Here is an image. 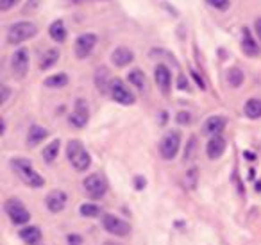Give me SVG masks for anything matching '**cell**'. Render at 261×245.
Returning <instances> with one entry per match:
<instances>
[{
	"label": "cell",
	"mask_w": 261,
	"mask_h": 245,
	"mask_svg": "<svg viewBox=\"0 0 261 245\" xmlns=\"http://www.w3.org/2000/svg\"><path fill=\"white\" fill-rule=\"evenodd\" d=\"M11 166L13 170L16 172V176L31 188H41L45 184V179L40 176V174L34 170L33 163L29 159H23V158H16L11 161Z\"/></svg>",
	"instance_id": "cell-1"
},
{
	"label": "cell",
	"mask_w": 261,
	"mask_h": 245,
	"mask_svg": "<svg viewBox=\"0 0 261 245\" xmlns=\"http://www.w3.org/2000/svg\"><path fill=\"white\" fill-rule=\"evenodd\" d=\"M66 156H68V161L77 172H84V170L90 168L91 158L90 152L84 149V145L79 140H70L66 145Z\"/></svg>",
	"instance_id": "cell-2"
},
{
	"label": "cell",
	"mask_w": 261,
	"mask_h": 245,
	"mask_svg": "<svg viewBox=\"0 0 261 245\" xmlns=\"http://www.w3.org/2000/svg\"><path fill=\"white\" fill-rule=\"evenodd\" d=\"M38 33V27L33 22H16L8 29V41L11 45H18L23 41L34 38Z\"/></svg>",
	"instance_id": "cell-3"
},
{
	"label": "cell",
	"mask_w": 261,
	"mask_h": 245,
	"mask_svg": "<svg viewBox=\"0 0 261 245\" xmlns=\"http://www.w3.org/2000/svg\"><path fill=\"white\" fill-rule=\"evenodd\" d=\"M4 209L9 218H11V222L16 224V226H23V224H27L31 220L29 209H27L18 199H9V201H6Z\"/></svg>",
	"instance_id": "cell-4"
},
{
	"label": "cell",
	"mask_w": 261,
	"mask_h": 245,
	"mask_svg": "<svg viewBox=\"0 0 261 245\" xmlns=\"http://www.w3.org/2000/svg\"><path fill=\"white\" fill-rule=\"evenodd\" d=\"M181 147V134L179 131H168L160 141V154L163 159H174Z\"/></svg>",
	"instance_id": "cell-5"
},
{
	"label": "cell",
	"mask_w": 261,
	"mask_h": 245,
	"mask_svg": "<svg viewBox=\"0 0 261 245\" xmlns=\"http://www.w3.org/2000/svg\"><path fill=\"white\" fill-rule=\"evenodd\" d=\"M109 95H111V99L115 102H118V104L122 106H130L135 104V95H133V91L129 90V88L123 84V81L120 79H111V84H109Z\"/></svg>",
	"instance_id": "cell-6"
},
{
	"label": "cell",
	"mask_w": 261,
	"mask_h": 245,
	"mask_svg": "<svg viewBox=\"0 0 261 245\" xmlns=\"http://www.w3.org/2000/svg\"><path fill=\"white\" fill-rule=\"evenodd\" d=\"M83 186L91 199H100V197H104L106 191H108V181H106L104 176H100V174H91V176H88L86 179H84Z\"/></svg>",
	"instance_id": "cell-7"
},
{
	"label": "cell",
	"mask_w": 261,
	"mask_h": 245,
	"mask_svg": "<svg viewBox=\"0 0 261 245\" xmlns=\"http://www.w3.org/2000/svg\"><path fill=\"white\" fill-rule=\"evenodd\" d=\"M102 227L109 234H115V236H129L130 234L129 224L115 215H102Z\"/></svg>",
	"instance_id": "cell-8"
},
{
	"label": "cell",
	"mask_w": 261,
	"mask_h": 245,
	"mask_svg": "<svg viewBox=\"0 0 261 245\" xmlns=\"http://www.w3.org/2000/svg\"><path fill=\"white\" fill-rule=\"evenodd\" d=\"M11 70L18 79H23L29 72V52L27 48H18L11 58Z\"/></svg>",
	"instance_id": "cell-9"
},
{
	"label": "cell",
	"mask_w": 261,
	"mask_h": 245,
	"mask_svg": "<svg viewBox=\"0 0 261 245\" xmlns=\"http://www.w3.org/2000/svg\"><path fill=\"white\" fill-rule=\"evenodd\" d=\"M95 45H97V36L91 33L81 34L79 38L75 40V56L79 59H84L93 52Z\"/></svg>",
	"instance_id": "cell-10"
},
{
	"label": "cell",
	"mask_w": 261,
	"mask_h": 245,
	"mask_svg": "<svg viewBox=\"0 0 261 245\" xmlns=\"http://www.w3.org/2000/svg\"><path fill=\"white\" fill-rule=\"evenodd\" d=\"M68 120L73 127H79V129L88 124V120H90V111H88V104L83 101V99H79V101L75 102V108H73V111Z\"/></svg>",
	"instance_id": "cell-11"
},
{
	"label": "cell",
	"mask_w": 261,
	"mask_h": 245,
	"mask_svg": "<svg viewBox=\"0 0 261 245\" xmlns=\"http://www.w3.org/2000/svg\"><path fill=\"white\" fill-rule=\"evenodd\" d=\"M154 79H156V84L160 86V90L163 91L165 95L170 91V84H172V74L168 70V66L165 65H158L154 68Z\"/></svg>",
	"instance_id": "cell-12"
},
{
	"label": "cell",
	"mask_w": 261,
	"mask_h": 245,
	"mask_svg": "<svg viewBox=\"0 0 261 245\" xmlns=\"http://www.w3.org/2000/svg\"><path fill=\"white\" fill-rule=\"evenodd\" d=\"M66 201H68V197H66L65 191L61 190H54L50 191V193L47 195V199H45V202H47V208L50 209L52 213H59L65 209L66 206Z\"/></svg>",
	"instance_id": "cell-13"
},
{
	"label": "cell",
	"mask_w": 261,
	"mask_h": 245,
	"mask_svg": "<svg viewBox=\"0 0 261 245\" xmlns=\"http://www.w3.org/2000/svg\"><path fill=\"white\" fill-rule=\"evenodd\" d=\"M225 145H227V143H225L224 136H220V134L213 136L210 141H207V147H206L207 158H210V159H218L225 152Z\"/></svg>",
	"instance_id": "cell-14"
},
{
	"label": "cell",
	"mask_w": 261,
	"mask_h": 245,
	"mask_svg": "<svg viewBox=\"0 0 261 245\" xmlns=\"http://www.w3.org/2000/svg\"><path fill=\"white\" fill-rule=\"evenodd\" d=\"M133 59H135V54L127 47L115 48L111 54V61H113V65H116V66H127L129 63H133Z\"/></svg>",
	"instance_id": "cell-15"
},
{
	"label": "cell",
	"mask_w": 261,
	"mask_h": 245,
	"mask_svg": "<svg viewBox=\"0 0 261 245\" xmlns=\"http://www.w3.org/2000/svg\"><path fill=\"white\" fill-rule=\"evenodd\" d=\"M225 127V118L224 116H210V118L204 122V133L210 134V136H217V134H220L222 131H224Z\"/></svg>",
	"instance_id": "cell-16"
},
{
	"label": "cell",
	"mask_w": 261,
	"mask_h": 245,
	"mask_svg": "<svg viewBox=\"0 0 261 245\" xmlns=\"http://www.w3.org/2000/svg\"><path fill=\"white\" fill-rule=\"evenodd\" d=\"M242 51L245 52L247 56H250V58H254V56H257L259 54V47H257V43L254 41V38H252V34H250V31L247 29H243L242 31Z\"/></svg>",
	"instance_id": "cell-17"
},
{
	"label": "cell",
	"mask_w": 261,
	"mask_h": 245,
	"mask_svg": "<svg viewBox=\"0 0 261 245\" xmlns=\"http://www.w3.org/2000/svg\"><path fill=\"white\" fill-rule=\"evenodd\" d=\"M20 238L29 245H38L41 241V231L38 226H27L20 229Z\"/></svg>",
	"instance_id": "cell-18"
},
{
	"label": "cell",
	"mask_w": 261,
	"mask_h": 245,
	"mask_svg": "<svg viewBox=\"0 0 261 245\" xmlns=\"http://www.w3.org/2000/svg\"><path fill=\"white\" fill-rule=\"evenodd\" d=\"M48 136V131L43 129V127L40 126H33L29 129V134H27V145L29 147H36L40 141H43L45 138Z\"/></svg>",
	"instance_id": "cell-19"
},
{
	"label": "cell",
	"mask_w": 261,
	"mask_h": 245,
	"mask_svg": "<svg viewBox=\"0 0 261 245\" xmlns=\"http://www.w3.org/2000/svg\"><path fill=\"white\" fill-rule=\"evenodd\" d=\"M59 59V51L58 48H48L47 52H43L40 59V68L41 70H48L50 66H54Z\"/></svg>",
	"instance_id": "cell-20"
},
{
	"label": "cell",
	"mask_w": 261,
	"mask_h": 245,
	"mask_svg": "<svg viewBox=\"0 0 261 245\" xmlns=\"http://www.w3.org/2000/svg\"><path fill=\"white\" fill-rule=\"evenodd\" d=\"M245 115L249 116L250 120H257L261 118V101L259 99H249L245 102Z\"/></svg>",
	"instance_id": "cell-21"
},
{
	"label": "cell",
	"mask_w": 261,
	"mask_h": 245,
	"mask_svg": "<svg viewBox=\"0 0 261 245\" xmlns=\"http://www.w3.org/2000/svg\"><path fill=\"white\" fill-rule=\"evenodd\" d=\"M48 33H50L52 40L58 41V43H63V41L66 40V29H65L63 20H56V22L50 26V29H48Z\"/></svg>",
	"instance_id": "cell-22"
},
{
	"label": "cell",
	"mask_w": 261,
	"mask_h": 245,
	"mask_svg": "<svg viewBox=\"0 0 261 245\" xmlns=\"http://www.w3.org/2000/svg\"><path fill=\"white\" fill-rule=\"evenodd\" d=\"M127 79H129V83L133 84L135 88H138V90H145V74L142 72V70H133V72H129V76H127Z\"/></svg>",
	"instance_id": "cell-23"
},
{
	"label": "cell",
	"mask_w": 261,
	"mask_h": 245,
	"mask_svg": "<svg viewBox=\"0 0 261 245\" xmlns=\"http://www.w3.org/2000/svg\"><path fill=\"white\" fill-rule=\"evenodd\" d=\"M95 83H97V88L100 91H108L109 90V84H111L108 70H106V68H98L97 70V76H95Z\"/></svg>",
	"instance_id": "cell-24"
},
{
	"label": "cell",
	"mask_w": 261,
	"mask_h": 245,
	"mask_svg": "<svg viewBox=\"0 0 261 245\" xmlns=\"http://www.w3.org/2000/svg\"><path fill=\"white\" fill-rule=\"evenodd\" d=\"M59 147H61V143H59V140H54L50 141V143L47 145V147L43 149V159L47 163H52L56 158H58L59 154Z\"/></svg>",
	"instance_id": "cell-25"
},
{
	"label": "cell",
	"mask_w": 261,
	"mask_h": 245,
	"mask_svg": "<svg viewBox=\"0 0 261 245\" xmlns=\"http://www.w3.org/2000/svg\"><path fill=\"white\" fill-rule=\"evenodd\" d=\"M68 84V76L66 74H56L45 79V86L47 88H63Z\"/></svg>",
	"instance_id": "cell-26"
},
{
	"label": "cell",
	"mask_w": 261,
	"mask_h": 245,
	"mask_svg": "<svg viewBox=\"0 0 261 245\" xmlns=\"http://www.w3.org/2000/svg\"><path fill=\"white\" fill-rule=\"evenodd\" d=\"M243 79H245V76H243V72L240 68H229L227 70V83L231 84L232 88L242 86Z\"/></svg>",
	"instance_id": "cell-27"
},
{
	"label": "cell",
	"mask_w": 261,
	"mask_h": 245,
	"mask_svg": "<svg viewBox=\"0 0 261 245\" xmlns=\"http://www.w3.org/2000/svg\"><path fill=\"white\" fill-rule=\"evenodd\" d=\"M197 181H199V170H197L195 166H192V168H190L188 172H186L185 183H186V186H188L190 190H195Z\"/></svg>",
	"instance_id": "cell-28"
},
{
	"label": "cell",
	"mask_w": 261,
	"mask_h": 245,
	"mask_svg": "<svg viewBox=\"0 0 261 245\" xmlns=\"http://www.w3.org/2000/svg\"><path fill=\"white\" fill-rule=\"evenodd\" d=\"M195 152H197V138L192 136L185 149V161H192V159L195 158Z\"/></svg>",
	"instance_id": "cell-29"
},
{
	"label": "cell",
	"mask_w": 261,
	"mask_h": 245,
	"mask_svg": "<svg viewBox=\"0 0 261 245\" xmlns=\"http://www.w3.org/2000/svg\"><path fill=\"white\" fill-rule=\"evenodd\" d=\"M81 215L93 218V216L100 215V208H98L97 204H83V206H81Z\"/></svg>",
	"instance_id": "cell-30"
},
{
	"label": "cell",
	"mask_w": 261,
	"mask_h": 245,
	"mask_svg": "<svg viewBox=\"0 0 261 245\" xmlns=\"http://www.w3.org/2000/svg\"><path fill=\"white\" fill-rule=\"evenodd\" d=\"M206 2L211 6V8L220 9V11H225V9H229V6H231L229 0H206Z\"/></svg>",
	"instance_id": "cell-31"
},
{
	"label": "cell",
	"mask_w": 261,
	"mask_h": 245,
	"mask_svg": "<svg viewBox=\"0 0 261 245\" xmlns=\"http://www.w3.org/2000/svg\"><path fill=\"white\" fill-rule=\"evenodd\" d=\"M20 0H0V9L2 11H9L11 8H15Z\"/></svg>",
	"instance_id": "cell-32"
},
{
	"label": "cell",
	"mask_w": 261,
	"mask_h": 245,
	"mask_svg": "<svg viewBox=\"0 0 261 245\" xmlns=\"http://www.w3.org/2000/svg\"><path fill=\"white\" fill-rule=\"evenodd\" d=\"M190 120H192V116H190V113H177V122L179 124H190Z\"/></svg>",
	"instance_id": "cell-33"
},
{
	"label": "cell",
	"mask_w": 261,
	"mask_h": 245,
	"mask_svg": "<svg viewBox=\"0 0 261 245\" xmlns=\"http://www.w3.org/2000/svg\"><path fill=\"white\" fill-rule=\"evenodd\" d=\"M68 245H83V238H81L79 234H70Z\"/></svg>",
	"instance_id": "cell-34"
},
{
	"label": "cell",
	"mask_w": 261,
	"mask_h": 245,
	"mask_svg": "<svg viewBox=\"0 0 261 245\" xmlns=\"http://www.w3.org/2000/svg\"><path fill=\"white\" fill-rule=\"evenodd\" d=\"M177 86H179V90H188V81H186L185 76H179Z\"/></svg>",
	"instance_id": "cell-35"
},
{
	"label": "cell",
	"mask_w": 261,
	"mask_h": 245,
	"mask_svg": "<svg viewBox=\"0 0 261 245\" xmlns=\"http://www.w3.org/2000/svg\"><path fill=\"white\" fill-rule=\"evenodd\" d=\"M8 97H9V88L8 86H2V104H6L8 102Z\"/></svg>",
	"instance_id": "cell-36"
},
{
	"label": "cell",
	"mask_w": 261,
	"mask_h": 245,
	"mask_svg": "<svg viewBox=\"0 0 261 245\" xmlns=\"http://www.w3.org/2000/svg\"><path fill=\"white\" fill-rule=\"evenodd\" d=\"M192 76H193V79L197 81V84H199V86H200V90H204V88H206V86H204L202 77H199V74H197V72H192Z\"/></svg>",
	"instance_id": "cell-37"
},
{
	"label": "cell",
	"mask_w": 261,
	"mask_h": 245,
	"mask_svg": "<svg viewBox=\"0 0 261 245\" xmlns=\"http://www.w3.org/2000/svg\"><path fill=\"white\" fill-rule=\"evenodd\" d=\"M66 2L73 6H83V4H88V2H95V0H66Z\"/></svg>",
	"instance_id": "cell-38"
},
{
	"label": "cell",
	"mask_w": 261,
	"mask_h": 245,
	"mask_svg": "<svg viewBox=\"0 0 261 245\" xmlns=\"http://www.w3.org/2000/svg\"><path fill=\"white\" fill-rule=\"evenodd\" d=\"M254 27H256L257 38L261 40V16H259V18H256V22H254Z\"/></svg>",
	"instance_id": "cell-39"
},
{
	"label": "cell",
	"mask_w": 261,
	"mask_h": 245,
	"mask_svg": "<svg viewBox=\"0 0 261 245\" xmlns=\"http://www.w3.org/2000/svg\"><path fill=\"white\" fill-rule=\"evenodd\" d=\"M143 186H145V179H142V177H138V179H136V188H138V190H142Z\"/></svg>",
	"instance_id": "cell-40"
},
{
	"label": "cell",
	"mask_w": 261,
	"mask_h": 245,
	"mask_svg": "<svg viewBox=\"0 0 261 245\" xmlns=\"http://www.w3.org/2000/svg\"><path fill=\"white\" fill-rule=\"evenodd\" d=\"M106 245H118V243H115V241H108Z\"/></svg>",
	"instance_id": "cell-41"
}]
</instances>
